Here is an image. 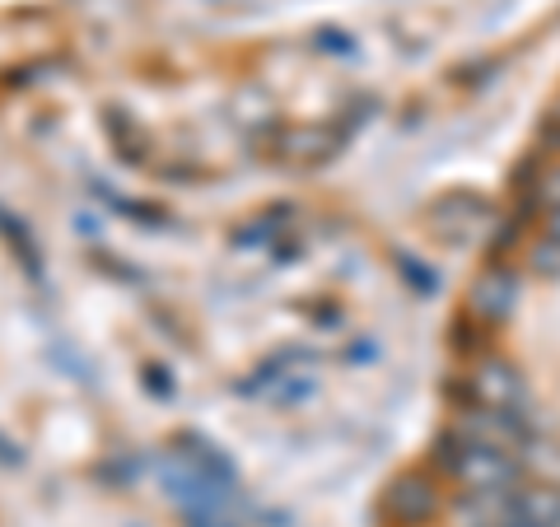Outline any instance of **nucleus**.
Instances as JSON below:
<instances>
[{"mask_svg":"<svg viewBox=\"0 0 560 527\" xmlns=\"http://www.w3.org/2000/svg\"><path fill=\"white\" fill-rule=\"evenodd\" d=\"M528 267L541 280H560V210H551V215L541 220V230L528 248Z\"/></svg>","mask_w":560,"mask_h":527,"instance_id":"20e7f679","label":"nucleus"},{"mask_svg":"<svg viewBox=\"0 0 560 527\" xmlns=\"http://www.w3.org/2000/svg\"><path fill=\"white\" fill-rule=\"evenodd\" d=\"M537 201H541V210H560V164H551L547 168V178H541V187H537Z\"/></svg>","mask_w":560,"mask_h":527,"instance_id":"39448f33","label":"nucleus"},{"mask_svg":"<svg viewBox=\"0 0 560 527\" xmlns=\"http://www.w3.org/2000/svg\"><path fill=\"white\" fill-rule=\"evenodd\" d=\"M514 304H518V271L510 261H495L477 276L471 285V318H481L486 327H500L514 318Z\"/></svg>","mask_w":560,"mask_h":527,"instance_id":"f03ea898","label":"nucleus"},{"mask_svg":"<svg viewBox=\"0 0 560 527\" xmlns=\"http://www.w3.org/2000/svg\"><path fill=\"white\" fill-rule=\"evenodd\" d=\"M388 508H393V518H397V523H407V527L430 523V518H434V508H440L434 481H425V477H401V481L393 485V495H388Z\"/></svg>","mask_w":560,"mask_h":527,"instance_id":"7ed1b4c3","label":"nucleus"},{"mask_svg":"<svg viewBox=\"0 0 560 527\" xmlns=\"http://www.w3.org/2000/svg\"><path fill=\"white\" fill-rule=\"evenodd\" d=\"M556 127H560V98H556Z\"/></svg>","mask_w":560,"mask_h":527,"instance_id":"423d86ee","label":"nucleus"},{"mask_svg":"<svg viewBox=\"0 0 560 527\" xmlns=\"http://www.w3.org/2000/svg\"><path fill=\"white\" fill-rule=\"evenodd\" d=\"M463 393H467V407H477V411H523V401H528V383H523L514 360L486 355V360L471 364Z\"/></svg>","mask_w":560,"mask_h":527,"instance_id":"f257e3e1","label":"nucleus"}]
</instances>
